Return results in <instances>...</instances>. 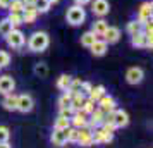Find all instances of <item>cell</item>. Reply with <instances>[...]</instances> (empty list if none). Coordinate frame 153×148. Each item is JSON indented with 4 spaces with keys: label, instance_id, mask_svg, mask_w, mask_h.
Returning <instances> with one entry per match:
<instances>
[{
    "label": "cell",
    "instance_id": "5bb4252c",
    "mask_svg": "<svg viewBox=\"0 0 153 148\" xmlns=\"http://www.w3.org/2000/svg\"><path fill=\"white\" fill-rule=\"evenodd\" d=\"M50 141L55 145V147H64L67 143V134H65V129H55L52 131V136H50Z\"/></svg>",
    "mask_w": 153,
    "mask_h": 148
},
{
    "label": "cell",
    "instance_id": "603a6c76",
    "mask_svg": "<svg viewBox=\"0 0 153 148\" xmlns=\"http://www.w3.org/2000/svg\"><path fill=\"white\" fill-rule=\"evenodd\" d=\"M71 81H72V76H69V74H62L60 78L57 79V88H59L60 91H67V90H69Z\"/></svg>",
    "mask_w": 153,
    "mask_h": 148
},
{
    "label": "cell",
    "instance_id": "6da1fadb",
    "mask_svg": "<svg viewBox=\"0 0 153 148\" xmlns=\"http://www.w3.org/2000/svg\"><path fill=\"white\" fill-rule=\"evenodd\" d=\"M50 43V38L45 31H35L28 40V48L31 52H45Z\"/></svg>",
    "mask_w": 153,
    "mask_h": 148
},
{
    "label": "cell",
    "instance_id": "277c9868",
    "mask_svg": "<svg viewBox=\"0 0 153 148\" xmlns=\"http://www.w3.org/2000/svg\"><path fill=\"white\" fill-rule=\"evenodd\" d=\"M91 140H93V145L95 143H110L114 140V133H108L102 126H98L91 129Z\"/></svg>",
    "mask_w": 153,
    "mask_h": 148
},
{
    "label": "cell",
    "instance_id": "b9f144b4",
    "mask_svg": "<svg viewBox=\"0 0 153 148\" xmlns=\"http://www.w3.org/2000/svg\"><path fill=\"white\" fill-rule=\"evenodd\" d=\"M0 148H12V147L9 145V141H5V143H0Z\"/></svg>",
    "mask_w": 153,
    "mask_h": 148
},
{
    "label": "cell",
    "instance_id": "d6986e66",
    "mask_svg": "<svg viewBox=\"0 0 153 148\" xmlns=\"http://www.w3.org/2000/svg\"><path fill=\"white\" fill-rule=\"evenodd\" d=\"M131 45L134 48H148V38L143 31H139L131 36Z\"/></svg>",
    "mask_w": 153,
    "mask_h": 148
},
{
    "label": "cell",
    "instance_id": "d590c367",
    "mask_svg": "<svg viewBox=\"0 0 153 148\" xmlns=\"http://www.w3.org/2000/svg\"><path fill=\"white\" fill-rule=\"evenodd\" d=\"M9 138H10V133H9V127H5V126H0V143H5V141H9Z\"/></svg>",
    "mask_w": 153,
    "mask_h": 148
},
{
    "label": "cell",
    "instance_id": "8d00e7d4",
    "mask_svg": "<svg viewBox=\"0 0 153 148\" xmlns=\"http://www.w3.org/2000/svg\"><path fill=\"white\" fill-rule=\"evenodd\" d=\"M91 88H93V85H91V83L83 81V85H81V91H79V93H83L84 97H88V95H90V91H91Z\"/></svg>",
    "mask_w": 153,
    "mask_h": 148
},
{
    "label": "cell",
    "instance_id": "d6a6232c",
    "mask_svg": "<svg viewBox=\"0 0 153 148\" xmlns=\"http://www.w3.org/2000/svg\"><path fill=\"white\" fill-rule=\"evenodd\" d=\"M22 7H24L22 0H12L7 9H9V12H22Z\"/></svg>",
    "mask_w": 153,
    "mask_h": 148
},
{
    "label": "cell",
    "instance_id": "9c48e42d",
    "mask_svg": "<svg viewBox=\"0 0 153 148\" xmlns=\"http://www.w3.org/2000/svg\"><path fill=\"white\" fill-rule=\"evenodd\" d=\"M103 119H105V112L102 110V109L97 107V109L90 114V117H88V127H90V129H95V127L102 126Z\"/></svg>",
    "mask_w": 153,
    "mask_h": 148
},
{
    "label": "cell",
    "instance_id": "cb8c5ba5",
    "mask_svg": "<svg viewBox=\"0 0 153 148\" xmlns=\"http://www.w3.org/2000/svg\"><path fill=\"white\" fill-rule=\"evenodd\" d=\"M97 38H98V36L95 35L93 31H86V33L81 36V45H83V47H86V48H90L91 45L97 42Z\"/></svg>",
    "mask_w": 153,
    "mask_h": 148
},
{
    "label": "cell",
    "instance_id": "f35d334b",
    "mask_svg": "<svg viewBox=\"0 0 153 148\" xmlns=\"http://www.w3.org/2000/svg\"><path fill=\"white\" fill-rule=\"evenodd\" d=\"M74 114V110L71 109V107H65V109H60V114L59 115H62V117H71Z\"/></svg>",
    "mask_w": 153,
    "mask_h": 148
},
{
    "label": "cell",
    "instance_id": "ac0fdd59",
    "mask_svg": "<svg viewBox=\"0 0 153 148\" xmlns=\"http://www.w3.org/2000/svg\"><path fill=\"white\" fill-rule=\"evenodd\" d=\"M2 107L9 110V112H14L16 109H17V95L12 93H7V95H4V100H2Z\"/></svg>",
    "mask_w": 153,
    "mask_h": 148
},
{
    "label": "cell",
    "instance_id": "ee69618b",
    "mask_svg": "<svg viewBox=\"0 0 153 148\" xmlns=\"http://www.w3.org/2000/svg\"><path fill=\"white\" fill-rule=\"evenodd\" d=\"M0 69H2V67H0Z\"/></svg>",
    "mask_w": 153,
    "mask_h": 148
},
{
    "label": "cell",
    "instance_id": "4316f807",
    "mask_svg": "<svg viewBox=\"0 0 153 148\" xmlns=\"http://www.w3.org/2000/svg\"><path fill=\"white\" fill-rule=\"evenodd\" d=\"M35 5H36V10L38 14H43V12H48L50 10V4L48 0H35Z\"/></svg>",
    "mask_w": 153,
    "mask_h": 148
},
{
    "label": "cell",
    "instance_id": "7c38bea8",
    "mask_svg": "<svg viewBox=\"0 0 153 148\" xmlns=\"http://www.w3.org/2000/svg\"><path fill=\"white\" fill-rule=\"evenodd\" d=\"M81 147H91L93 145V140H91V129L88 126L77 129V141Z\"/></svg>",
    "mask_w": 153,
    "mask_h": 148
},
{
    "label": "cell",
    "instance_id": "74e56055",
    "mask_svg": "<svg viewBox=\"0 0 153 148\" xmlns=\"http://www.w3.org/2000/svg\"><path fill=\"white\" fill-rule=\"evenodd\" d=\"M35 72L40 74V76H45V74H47V65H45V64H36Z\"/></svg>",
    "mask_w": 153,
    "mask_h": 148
},
{
    "label": "cell",
    "instance_id": "ab89813d",
    "mask_svg": "<svg viewBox=\"0 0 153 148\" xmlns=\"http://www.w3.org/2000/svg\"><path fill=\"white\" fill-rule=\"evenodd\" d=\"M10 2H12V0H0V9H7Z\"/></svg>",
    "mask_w": 153,
    "mask_h": 148
},
{
    "label": "cell",
    "instance_id": "4fadbf2b",
    "mask_svg": "<svg viewBox=\"0 0 153 148\" xmlns=\"http://www.w3.org/2000/svg\"><path fill=\"white\" fill-rule=\"evenodd\" d=\"M112 114H114V124H115V127H126L129 124V115H127L126 110L115 109V110H112Z\"/></svg>",
    "mask_w": 153,
    "mask_h": 148
},
{
    "label": "cell",
    "instance_id": "9a60e30c",
    "mask_svg": "<svg viewBox=\"0 0 153 148\" xmlns=\"http://www.w3.org/2000/svg\"><path fill=\"white\" fill-rule=\"evenodd\" d=\"M152 12H153V4L152 2H143L141 7H139V12H138V21L145 22L148 19H152Z\"/></svg>",
    "mask_w": 153,
    "mask_h": 148
},
{
    "label": "cell",
    "instance_id": "f1b7e54d",
    "mask_svg": "<svg viewBox=\"0 0 153 148\" xmlns=\"http://www.w3.org/2000/svg\"><path fill=\"white\" fill-rule=\"evenodd\" d=\"M69 126H71L69 117H62V115H59V117L55 119V124H53L55 129H67Z\"/></svg>",
    "mask_w": 153,
    "mask_h": 148
},
{
    "label": "cell",
    "instance_id": "5b68a950",
    "mask_svg": "<svg viewBox=\"0 0 153 148\" xmlns=\"http://www.w3.org/2000/svg\"><path fill=\"white\" fill-rule=\"evenodd\" d=\"M33 107H35V100H33L31 95H28V93L17 95V109H16V110L26 114V112H31Z\"/></svg>",
    "mask_w": 153,
    "mask_h": 148
},
{
    "label": "cell",
    "instance_id": "8fae6325",
    "mask_svg": "<svg viewBox=\"0 0 153 148\" xmlns=\"http://www.w3.org/2000/svg\"><path fill=\"white\" fill-rule=\"evenodd\" d=\"M16 88V81L12 76H9V74H5V76H0V93L2 95H7V93H12Z\"/></svg>",
    "mask_w": 153,
    "mask_h": 148
},
{
    "label": "cell",
    "instance_id": "83f0119b",
    "mask_svg": "<svg viewBox=\"0 0 153 148\" xmlns=\"http://www.w3.org/2000/svg\"><path fill=\"white\" fill-rule=\"evenodd\" d=\"M9 21H10V24L12 26H21L22 24V12H9Z\"/></svg>",
    "mask_w": 153,
    "mask_h": 148
},
{
    "label": "cell",
    "instance_id": "ffe728a7",
    "mask_svg": "<svg viewBox=\"0 0 153 148\" xmlns=\"http://www.w3.org/2000/svg\"><path fill=\"white\" fill-rule=\"evenodd\" d=\"M107 28H108V22L105 21L103 17H100V19H97V21L93 22V26H91V31H93V33H95V35L100 38V36L105 33V29H107Z\"/></svg>",
    "mask_w": 153,
    "mask_h": 148
},
{
    "label": "cell",
    "instance_id": "ba28073f",
    "mask_svg": "<svg viewBox=\"0 0 153 148\" xmlns=\"http://www.w3.org/2000/svg\"><path fill=\"white\" fill-rule=\"evenodd\" d=\"M69 120H71V126L76 127V129H81V127L88 126V115H86L83 110H77V112H74L69 117Z\"/></svg>",
    "mask_w": 153,
    "mask_h": 148
},
{
    "label": "cell",
    "instance_id": "d4e9b609",
    "mask_svg": "<svg viewBox=\"0 0 153 148\" xmlns=\"http://www.w3.org/2000/svg\"><path fill=\"white\" fill-rule=\"evenodd\" d=\"M141 29H143V22H139L138 19H136V21H129L127 22V26H126V31H127L131 36L136 35V33H139Z\"/></svg>",
    "mask_w": 153,
    "mask_h": 148
},
{
    "label": "cell",
    "instance_id": "7bdbcfd3",
    "mask_svg": "<svg viewBox=\"0 0 153 148\" xmlns=\"http://www.w3.org/2000/svg\"><path fill=\"white\" fill-rule=\"evenodd\" d=\"M50 4H57V2H59V0H48Z\"/></svg>",
    "mask_w": 153,
    "mask_h": 148
},
{
    "label": "cell",
    "instance_id": "e0dca14e",
    "mask_svg": "<svg viewBox=\"0 0 153 148\" xmlns=\"http://www.w3.org/2000/svg\"><path fill=\"white\" fill-rule=\"evenodd\" d=\"M102 36H103V40L108 43V45H110V43H117L119 38H120V29L115 28V26H108Z\"/></svg>",
    "mask_w": 153,
    "mask_h": 148
},
{
    "label": "cell",
    "instance_id": "8992f818",
    "mask_svg": "<svg viewBox=\"0 0 153 148\" xmlns=\"http://www.w3.org/2000/svg\"><path fill=\"white\" fill-rule=\"evenodd\" d=\"M145 78V72L141 67H129L127 72H126V81L129 85H139Z\"/></svg>",
    "mask_w": 153,
    "mask_h": 148
},
{
    "label": "cell",
    "instance_id": "f546056e",
    "mask_svg": "<svg viewBox=\"0 0 153 148\" xmlns=\"http://www.w3.org/2000/svg\"><path fill=\"white\" fill-rule=\"evenodd\" d=\"M81 85H83V81H81L79 78H72V81H71L69 90H67V91H69L71 95H74V93H79V91H81Z\"/></svg>",
    "mask_w": 153,
    "mask_h": 148
},
{
    "label": "cell",
    "instance_id": "30bf717a",
    "mask_svg": "<svg viewBox=\"0 0 153 148\" xmlns=\"http://www.w3.org/2000/svg\"><path fill=\"white\" fill-rule=\"evenodd\" d=\"M115 105H117V103H115V98H114V97H110V95H107V93H105L103 97L97 102V107H98V109H102L105 114L115 110Z\"/></svg>",
    "mask_w": 153,
    "mask_h": 148
},
{
    "label": "cell",
    "instance_id": "484cf974",
    "mask_svg": "<svg viewBox=\"0 0 153 148\" xmlns=\"http://www.w3.org/2000/svg\"><path fill=\"white\" fill-rule=\"evenodd\" d=\"M12 24L9 21L7 17H4V19H0V36H7L10 31H12Z\"/></svg>",
    "mask_w": 153,
    "mask_h": 148
},
{
    "label": "cell",
    "instance_id": "e575fe53",
    "mask_svg": "<svg viewBox=\"0 0 153 148\" xmlns=\"http://www.w3.org/2000/svg\"><path fill=\"white\" fill-rule=\"evenodd\" d=\"M10 64V55L5 50H0V67H7Z\"/></svg>",
    "mask_w": 153,
    "mask_h": 148
},
{
    "label": "cell",
    "instance_id": "7402d4cb",
    "mask_svg": "<svg viewBox=\"0 0 153 148\" xmlns=\"http://www.w3.org/2000/svg\"><path fill=\"white\" fill-rule=\"evenodd\" d=\"M105 93H107V90H105V86H103V85L93 86V88H91V91H90V95H88V98L93 100V102H98V100L102 98Z\"/></svg>",
    "mask_w": 153,
    "mask_h": 148
},
{
    "label": "cell",
    "instance_id": "836d02e7",
    "mask_svg": "<svg viewBox=\"0 0 153 148\" xmlns=\"http://www.w3.org/2000/svg\"><path fill=\"white\" fill-rule=\"evenodd\" d=\"M65 134H67V143H76L77 141V129L76 127L69 126L65 129Z\"/></svg>",
    "mask_w": 153,
    "mask_h": 148
},
{
    "label": "cell",
    "instance_id": "44dd1931",
    "mask_svg": "<svg viewBox=\"0 0 153 148\" xmlns=\"http://www.w3.org/2000/svg\"><path fill=\"white\" fill-rule=\"evenodd\" d=\"M84 100H86V97H84L83 93H74V95H72V98H71V109H72L74 112L81 110Z\"/></svg>",
    "mask_w": 153,
    "mask_h": 148
},
{
    "label": "cell",
    "instance_id": "1f68e13d",
    "mask_svg": "<svg viewBox=\"0 0 153 148\" xmlns=\"http://www.w3.org/2000/svg\"><path fill=\"white\" fill-rule=\"evenodd\" d=\"M71 98L72 95L69 91H64V95L59 98V109H65V107H71Z\"/></svg>",
    "mask_w": 153,
    "mask_h": 148
},
{
    "label": "cell",
    "instance_id": "2e32d148",
    "mask_svg": "<svg viewBox=\"0 0 153 148\" xmlns=\"http://www.w3.org/2000/svg\"><path fill=\"white\" fill-rule=\"evenodd\" d=\"M90 50H91V54H93L95 57H102V55L107 54V50H108V43L105 42V40L97 38V42L90 47Z\"/></svg>",
    "mask_w": 153,
    "mask_h": 148
},
{
    "label": "cell",
    "instance_id": "60d3db41",
    "mask_svg": "<svg viewBox=\"0 0 153 148\" xmlns=\"http://www.w3.org/2000/svg\"><path fill=\"white\" fill-rule=\"evenodd\" d=\"M88 2H91V0H74V4H76V5H81V7H84Z\"/></svg>",
    "mask_w": 153,
    "mask_h": 148
},
{
    "label": "cell",
    "instance_id": "4dcf8cb0",
    "mask_svg": "<svg viewBox=\"0 0 153 148\" xmlns=\"http://www.w3.org/2000/svg\"><path fill=\"white\" fill-rule=\"evenodd\" d=\"M95 103H97V102H93V100H90L88 97H86V100H84L83 107H81V110H83V112L86 114V115H90V114L93 112L95 109H97V105H95Z\"/></svg>",
    "mask_w": 153,
    "mask_h": 148
},
{
    "label": "cell",
    "instance_id": "3957f363",
    "mask_svg": "<svg viewBox=\"0 0 153 148\" xmlns=\"http://www.w3.org/2000/svg\"><path fill=\"white\" fill-rule=\"evenodd\" d=\"M5 38V42L10 48H22L24 47V43H26V38H24V33L19 31V29L12 28V31L9 33L7 36H4Z\"/></svg>",
    "mask_w": 153,
    "mask_h": 148
},
{
    "label": "cell",
    "instance_id": "52a82bcc",
    "mask_svg": "<svg viewBox=\"0 0 153 148\" xmlns=\"http://www.w3.org/2000/svg\"><path fill=\"white\" fill-rule=\"evenodd\" d=\"M91 10H93V14H95V16L103 17V16L108 14L110 5H108V2H107V0H93V2H91Z\"/></svg>",
    "mask_w": 153,
    "mask_h": 148
},
{
    "label": "cell",
    "instance_id": "7a4b0ae2",
    "mask_svg": "<svg viewBox=\"0 0 153 148\" xmlns=\"http://www.w3.org/2000/svg\"><path fill=\"white\" fill-rule=\"evenodd\" d=\"M65 19L71 26H81L84 21H86V10H84L81 5H72V7L67 9V14H65Z\"/></svg>",
    "mask_w": 153,
    "mask_h": 148
}]
</instances>
